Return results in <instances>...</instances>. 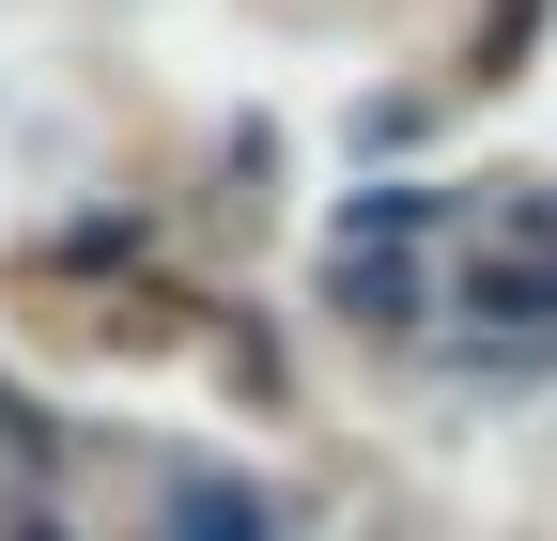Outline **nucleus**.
<instances>
[{"label":"nucleus","instance_id":"f257e3e1","mask_svg":"<svg viewBox=\"0 0 557 541\" xmlns=\"http://www.w3.org/2000/svg\"><path fill=\"white\" fill-rule=\"evenodd\" d=\"M171 541H278V511L248 480H171Z\"/></svg>","mask_w":557,"mask_h":541},{"label":"nucleus","instance_id":"f03ea898","mask_svg":"<svg viewBox=\"0 0 557 541\" xmlns=\"http://www.w3.org/2000/svg\"><path fill=\"white\" fill-rule=\"evenodd\" d=\"M325 310H357V325H403L418 294H403V263H357V248H341V263H325Z\"/></svg>","mask_w":557,"mask_h":541},{"label":"nucleus","instance_id":"7ed1b4c3","mask_svg":"<svg viewBox=\"0 0 557 541\" xmlns=\"http://www.w3.org/2000/svg\"><path fill=\"white\" fill-rule=\"evenodd\" d=\"M418 217H449V186H357V201H341V248H357V232H418Z\"/></svg>","mask_w":557,"mask_h":541},{"label":"nucleus","instance_id":"20e7f679","mask_svg":"<svg viewBox=\"0 0 557 541\" xmlns=\"http://www.w3.org/2000/svg\"><path fill=\"white\" fill-rule=\"evenodd\" d=\"M16 541H62V526H16Z\"/></svg>","mask_w":557,"mask_h":541}]
</instances>
